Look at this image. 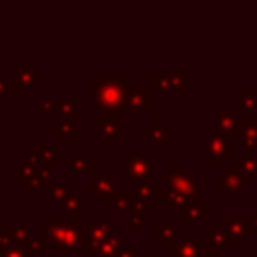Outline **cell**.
<instances>
[{"label":"cell","mask_w":257,"mask_h":257,"mask_svg":"<svg viewBox=\"0 0 257 257\" xmlns=\"http://www.w3.org/2000/svg\"><path fill=\"white\" fill-rule=\"evenodd\" d=\"M124 181L126 183H153L151 179V157L149 155H124Z\"/></svg>","instance_id":"1"},{"label":"cell","mask_w":257,"mask_h":257,"mask_svg":"<svg viewBox=\"0 0 257 257\" xmlns=\"http://www.w3.org/2000/svg\"><path fill=\"white\" fill-rule=\"evenodd\" d=\"M235 153V141L233 137L215 135L207 141V163H221L227 155Z\"/></svg>","instance_id":"2"},{"label":"cell","mask_w":257,"mask_h":257,"mask_svg":"<svg viewBox=\"0 0 257 257\" xmlns=\"http://www.w3.org/2000/svg\"><path fill=\"white\" fill-rule=\"evenodd\" d=\"M169 191L175 193V195H181L189 201H195L197 197V191H199V183L195 179V175H189V173H177L173 175V179L169 181Z\"/></svg>","instance_id":"3"},{"label":"cell","mask_w":257,"mask_h":257,"mask_svg":"<svg viewBox=\"0 0 257 257\" xmlns=\"http://www.w3.org/2000/svg\"><path fill=\"white\" fill-rule=\"evenodd\" d=\"M243 183L245 181H243V177H241V173L237 171L235 165H227L225 171H221V173L215 175V187H217V191H239L243 187Z\"/></svg>","instance_id":"4"},{"label":"cell","mask_w":257,"mask_h":257,"mask_svg":"<svg viewBox=\"0 0 257 257\" xmlns=\"http://www.w3.org/2000/svg\"><path fill=\"white\" fill-rule=\"evenodd\" d=\"M215 118H217V128H219V135H225V137H233V135H239L241 137V120L235 118L233 112L229 110H217L215 112Z\"/></svg>","instance_id":"5"},{"label":"cell","mask_w":257,"mask_h":257,"mask_svg":"<svg viewBox=\"0 0 257 257\" xmlns=\"http://www.w3.org/2000/svg\"><path fill=\"white\" fill-rule=\"evenodd\" d=\"M241 139L245 153H251V149L257 147V118L253 114H243L241 118Z\"/></svg>","instance_id":"6"},{"label":"cell","mask_w":257,"mask_h":257,"mask_svg":"<svg viewBox=\"0 0 257 257\" xmlns=\"http://www.w3.org/2000/svg\"><path fill=\"white\" fill-rule=\"evenodd\" d=\"M237 171L241 173L243 181L249 183L253 179V175H257V155H251V153H245V155H235V163Z\"/></svg>","instance_id":"7"},{"label":"cell","mask_w":257,"mask_h":257,"mask_svg":"<svg viewBox=\"0 0 257 257\" xmlns=\"http://www.w3.org/2000/svg\"><path fill=\"white\" fill-rule=\"evenodd\" d=\"M225 229L231 235H243V237H257V225H253L251 219H227Z\"/></svg>","instance_id":"8"},{"label":"cell","mask_w":257,"mask_h":257,"mask_svg":"<svg viewBox=\"0 0 257 257\" xmlns=\"http://www.w3.org/2000/svg\"><path fill=\"white\" fill-rule=\"evenodd\" d=\"M205 209H207V203L195 199L193 203H189V205L179 213V217H181L183 221H187L189 227H197V223L205 217Z\"/></svg>","instance_id":"9"},{"label":"cell","mask_w":257,"mask_h":257,"mask_svg":"<svg viewBox=\"0 0 257 257\" xmlns=\"http://www.w3.org/2000/svg\"><path fill=\"white\" fill-rule=\"evenodd\" d=\"M88 189L96 191L100 199H110L114 195V175L112 173H104L102 177H98L96 183H90Z\"/></svg>","instance_id":"10"},{"label":"cell","mask_w":257,"mask_h":257,"mask_svg":"<svg viewBox=\"0 0 257 257\" xmlns=\"http://www.w3.org/2000/svg\"><path fill=\"white\" fill-rule=\"evenodd\" d=\"M171 253L175 257H199V245L195 237H185L181 241H177L171 247Z\"/></svg>","instance_id":"11"},{"label":"cell","mask_w":257,"mask_h":257,"mask_svg":"<svg viewBox=\"0 0 257 257\" xmlns=\"http://www.w3.org/2000/svg\"><path fill=\"white\" fill-rule=\"evenodd\" d=\"M143 135L149 137V139L155 141V143H161V145H169V137H171L169 128L163 126L159 118H153L151 126H145V128H143Z\"/></svg>","instance_id":"12"},{"label":"cell","mask_w":257,"mask_h":257,"mask_svg":"<svg viewBox=\"0 0 257 257\" xmlns=\"http://www.w3.org/2000/svg\"><path fill=\"white\" fill-rule=\"evenodd\" d=\"M135 195L141 197V199H149V201L167 199V193L163 191L161 183H141V185L135 187Z\"/></svg>","instance_id":"13"},{"label":"cell","mask_w":257,"mask_h":257,"mask_svg":"<svg viewBox=\"0 0 257 257\" xmlns=\"http://www.w3.org/2000/svg\"><path fill=\"white\" fill-rule=\"evenodd\" d=\"M124 249V239L122 237H106L100 245V251L96 257H118L120 251Z\"/></svg>","instance_id":"14"},{"label":"cell","mask_w":257,"mask_h":257,"mask_svg":"<svg viewBox=\"0 0 257 257\" xmlns=\"http://www.w3.org/2000/svg\"><path fill=\"white\" fill-rule=\"evenodd\" d=\"M205 235H207L211 247H215V245H233V235L225 227H209L205 231Z\"/></svg>","instance_id":"15"},{"label":"cell","mask_w":257,"mask_h":257,"mask_svg":"<svg viewBox=\"0 0 257 257\" xmlns=\"http://www.w3.org/2000/svg\"><path fill=\"white\" fill-rule=\"evenodd\" d=\"M98 128H100V135L106 139V145H114L116 137H122L124 131L120 126H116L110 118H100L98 120Z\"/></svg>","instance_id":"16"},{"label":"cell","mask_w":257,"mask_h":257,"mask_svg":"<svg viewBox=\"0 0 257 257\" xmlns=\"http://www.w3.org/2000/svg\"><path fill=\"white\" fill-rule=\"evenodd\" d=\"M153 235L155 237H161V241L165 243V245H175L177 243V231H175V227L171 225V221L169 219H163L161 221V227H155L153 229Z\"/></svg>","instance_id":"17"},{"label":"cell","mask_w":257,"mask_h":257,"mask_svg":"<svg viewBox=\"0 0 257 257\" xmlns=\"http://www.w3.org/2000/svg\"><path fill=\"white\" fill-rule=\"evenodd\" d=\"M128 104L137 110H145V108H151L153 104V96H151V90H133L131 96H128Z\"/></svg>","instance_id":"18"},{"label":"cell","mask_w":257,"mask_h":257,"mask_svg":"<svg viewBox=\"0 0 257 257\" xmlns=\"http://www.w3.org/2000/svg\"><path fill=\"white\" fill-rule=\"evenodd\" d=\"M135 199V193H120V195H112L110 199H106V209H114V211H124L131 209V203Z\"/></svg>","instance_id":"19"},{"label":"cell","mask_w":257,"mask_h":257,"mask_svg":"<svg viewBox=\"0 0 257 257\" xmlns=\"http://www.w3.org/2000/svg\"><path fill=\"white\" fill-rule=\"evenodd\" d=\"M235 106L241 108L245 114H251L257 108V96H255V92L253 90H247L239 100H235Z\"/></svg>","instance_id":"20"},{"label":"cell","mask_w":257,"mask_h":257,"mask_svg":"<svg viewBox=\"0 0 257 257\" xmlns=\"http://www.w3.org/2000/svg\"><path fill=\"white\" fill-rule=\"evenodd\" d=\"M153 86L159 90H171V72H153Z\"/></svg>","instance_id":"21"},{"label":"cell","mask_w":257,"mask_h":257,"mask_svg":"<svg viewBox=\"0 0 257 257\" xmlns=\"http://www.w3.org/2000/svg\"><path fill=\"white\" fill-rule=\"evenodd\" d=\"M189 74L185 72H171V90H187Z\"/></svg>","instance_id":"22"},{"label":"cell","mask_w":257,"mask_h":257,"mask_svg":"<svg viewBox=\"0 0 257 257\" xmlns=\"http://www.w3.org/2000/svg\"><path fill=\"white\" fill-rule=\"evenodd\" d=\"M70 169L74 173H86V157L84 155H72L70 157Z\"/></svg>","instance_id":"23"},{"label":"cell","mask_w":257,"mask_h":257,"mask_svg":"<svg viewBox=\"0 0 257 257\" xmlns=\"http://www.w3.org/2000/svg\"><path fill=\"white\" fill-rule=\"evenodd\" d=\"M131 209H133L135 215H141L143 211L151 209V201H149V199H141V197L135 195V199H133V203H131Z\"/></svg>","instance_id":"24"},{"label":"cell","mask_w":257,"mask_h":257,"mask_svg":"<svg viewBox=\"0 0 257 257\" xmlns=\"http://www.w3.org/2000/svg\"><path fill=\"white\" fill-rule=\"evenodd\" d=\"M66 205H68V207H72L74 211H76V209H80V211H82V209H86V201H80L76 195H70V197L66 199Z\"/></svg>","instance_id":"25"},{"label":"cell","mask_w":257,"mask_h":257,"mask_svg":"<svg viewBox=\"0 0 257 257\" xmlns=\"http://www.w3.org/2000/svg\"><path fill=\"white\" fill-rule=\"evenodd\" d=\"M141 223H143V217H141V215H135V213L124 219V227H126V229H135V227H139Z\"/></svg>","instance_id":"26"},{"label":"cell","mask_w":257,"mask_h":257,"mask_svg":"<svg viewBox=\"0 0 257 257\" xmlns=\"http://www.w3.org/2000/svg\"><path fill=\"white\" fill-rule=\"evenodd\" d=\"M118 257H137V255H135V247H133V245L124 247V249L120 251V255H118Z\"/></svg>","instance_id":"27"},{"label":"cell","mask_w":257,"mask_h":257,"mask_svg":"<svg viewBox=\"0 0 257 257\" xmlns=\"http://www.w3.org/2000/svg\"><path fill=\"white\" fill-rule=\"evenodd\" d=\"M251 221H253V225H257V211H253V215H251Z\"/></svg>","instance_id":"28"},{"label":"cell","mask_w":257,"mask_h":257,"mask_svg":"<svg viewBox=\"0 0 257 257\" xmlns=\"http://www.w3.org/2000/svg\"><path fill=\"white\" fill-rule=\"evenodd\" d=\"M147 257H159V255H147Z\"/></svg>","instance_id":"29"}]
</instances>
